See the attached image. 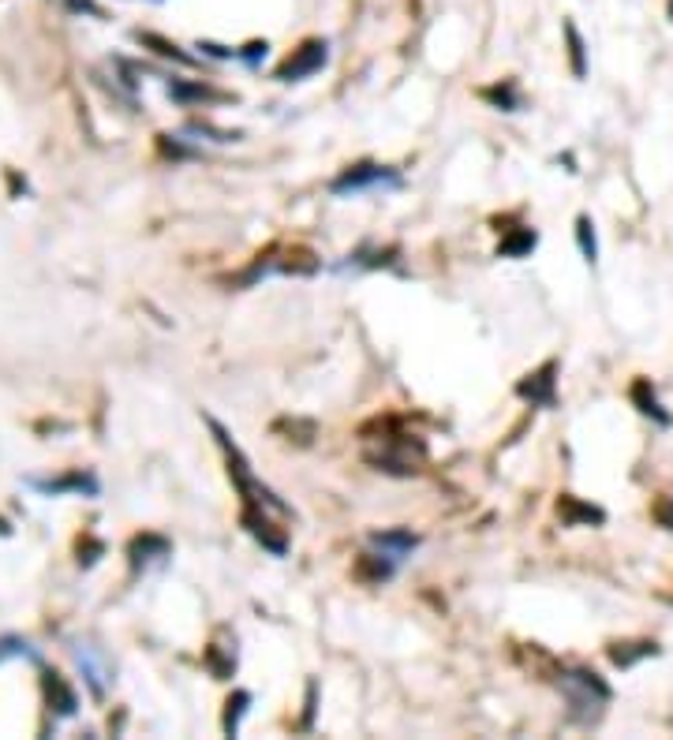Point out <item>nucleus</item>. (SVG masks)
I'll return each mask as SVG.
<instances>
[{"mask_svg": "<svg viewBox=\"0 0 673 740\" xmlns=\"http://www.w3.org/2000/svg\"><path fill=\"white\" fill-rule=\"evenodd\" d=\"M558 516H561V524H606V513H602L599 505H588V501H580L573 498V494H561L558 501Z\"/></svg>", "mask_w": 673, "mask_h": 740, "instance_id": "9b49d317", "label": "nucleus"}, {"mask_svg": "<svg viewBox=\"0 0 673 740\" xmlns=\"http://www.w3.org/2000/svg\"><path fill=\"white\" fill-rule=\"evenodd\" d=\"M629 400L640 408V415H647L651 423H659V427H673V415L662 408L659 393H655V385H651V378H636V382L629 385Z\"/></svg>", "mask_w": 673, "mask_h": 740, "instance_id": "0eeeda50", "label": "nucleus"}, {"mask_svg": "<svg viewBox=\"0 0 673 740\" xmlns=\"http://www.w3.org/2000/svg\"><path fill=\"white\" fill-rule=\"evenodd\" d=\"M45 699H49V711H57L60 718H72L79 711V696L60 673H45Z\"/></svg>", "mask_w": 673, "mask_h": 740, "instance_id": "9d476101", "label": "nucleus"}, {"mask_svg": "<svg viewBox=\"0 0 673 740\" xmlns=\"http://www.w3.org/2000/svg\"><path fill=\"white\" fill-rule=\"evenodd\" d=\"M135 42L146 45V49H154L158 57L176 60V64H184V68H191V64H195V57H187V53H180V45L169 42V38H161V34H154V30H135Z\"/></svg>", "mask_w": 673, "mask_h": 740, "instance_id": "2eb2a0df", "label": "nucleus"}, {"mask_svg": "<svg viewBox=\"0 0 673 740\" xmlns=\"http://www.w3.org/2000/svg\"><path fill=\"white\" fill-rule=\"evenodd\" d=\"M655 655H659V643H651V640L614 643V647H610V662H614L617 669H632L636 662H644V658H655Z\"/></svg>", "mask_w": 673, "mask_h": 740, "instance_id": "ddd939ff", "label": "nucleus"}, {"mask_svg": "<svg viewBox=\"0 0 673 740\" xmlns=\"http://www.w3.org/2000/svg\"><path fill=\"white\" fill-rule=\"evenodd\" d=\"M247 703H251V692H236V696L229 699V711H225V733H229V737L240 733V718L247 714Z\"/></svg>", "mask_w": 673, "mask_h": 740, "instance_id": "6ab92c4d", "label": "nucleus"}, {"mask_svg": "<svg viewBox=\"0 0 673 740\" xmlns=\"http://www.w3.org/2000/svg\"><path fill=\"white\" fill-rule=\"evenodd\" d=\"M30 486L42 490V494H68V490H75V494H86V498H94L101 490L90 471H72V475H60V479H30Z\"/></svg>", "mask_w": 673, "mask_h": 740, "instance_id": "6e6552de", "label": "nucleus"}, {"mask_svg": "<svg viewBox=\"0 0 673 740\" xmlns=\"http://www.w3.org/2000/svg\"><path fill=\"white\" fill-rule=\"evenodd\" d=\"M666 15L673 19V0H666Z\"/></svg>", "mask_w": 673, "mask_h": 740, "instance_id": "393cba45", "label": "nucleus"}, {"mask_svg": "<svg viewBox=\"0 0 673 740\" xmlns=\"http://www.w3.org/2000/svg\"><path fill=\"white\" fill-rule=\"evenodd\" d=\"M565 42H569L573 75H576V79H584V75H588V45H584V38H580V30H576L573 19H565Z\"/></svg>", "mask_w": 673, "mask_h": 740, "instance_id": "dca6fc26", "label": "nucleus"}, {"mask_svg": "<svg viewBox=\"0 0 673 740\" xmlns=\"http://www.w3.org/2000/svg\"><path fill=\"white\" fill-rule=\"evenodd\" d=\"M266 49H270V45H266V42H251V45H244V49H236V60H247V64H258V60H266Z\"/></svg>", "mask_w": 673, "mask_h": 740, "instance_id": "412c9836", "label": "nucleus"}, {"mask_svg": "<svg viewBox=\"0 0 673 740\" xmlns=\"http://www.w3.org/2000/svg\"><path fill=\"white\" fill-rule=\"evenodd\" d=\"M199 49L206 57L214 60H236V49H225V45H214V42H199Z\"/></svg>", "mask_w": 673, "mask_h": 740, "instance_id": "4be33fe9", "label": "nucleus"}, {"mask_svg": "<svg viewBox=\"0 0 673 740\" xmlns=\"http://www.w3.org/2000/svg\"><path fill=\"white\" fill-rule=\"evenodd\" d=\"M371 546L378 550L382 557H389L397 569H401L404 561L412 557V550L419 546V535H412L408 527H393V531H374L371 535Z\"/></svg>", "mask_w": 673, "mask_h": 740, "instance_id": "423d86ee", "label": "nucleus"}, {"mask_svg": "<svg viewBox=\"0 0 673 740\" xmlns=\"http://www.w3.org/2000/svg\"><path fill=\"white\" fill-rule=\"evenodd\" d=\"M561 696L569 699V711H573L576 722H591V718H599L602 707L610 703V684L602 681L599 673H591V669H565L561 673Z\"/></svg>", "mask_w": 673, "mask_h": 740, "instance_id": "f03ea898", "label": "nucleus"}, {"mask_svg": "<svg viewBox=\"0 0 673 740\" xmlns=\"http://www.w3.org/2000/svg\"><path fill=\"white\" fill-rule=\"evenodd\" d=\"M169 98L180 101V105H187V101H232V94H221V90H214V86L180 83V79H172V83H169Z\"/></svg>", "mask_w": 673, "mask_h": 740, "instance_id": "4468645a", "label": "nucleus"}, {"mask_svg": "<svg viewBox=\"0 0 673 740\" xmlns=\"http://www.w3.org/2000/svg\"><path fill=\"white\" fill-rule=\"evenodd\" d=\"M68 8H72V12H86V15H101V8L94 0H68Z\"/></svg>", "mask_w": 673, "mask_h": 740, "instance_id": "5701e85b", "label": "nucleus"}, {"mask_svg": "<svg viewBox=\"0 0 673 740\" xmlns=\"http://www.w3.org/2000/svg\"><path fill=\"white\" fill-rule=\"evenodd\" d=\"M206 423H210V430H214L217 445L225 449V460H229V475H232V483H236V490H240V498H244V509L270 516V520H292V509H288L285 501L277 498V494H273L266 483H258V475L251 471V460L240 453V445L229 438V430L221 427L217 419H206Z\"/></svg>", "mask_w": 673, "mask_h": 740, "instance_id": "f257e3e1", "label": "nucleus"}, {"mask_svg": "<svg viewBox=\"0 0 673 740\" xmlns=\"http://www.w3.org/2000/svg\"><path fill=\"white\" fill-rule=\"evenodd\" d=\"M326 60H330V42H326V38H307V42H303L300 49H292V57L277 68V79H281V83H300L307 75L322 72Z\"/></svg>", "mask_w": 673, "mask_h": 740, "instance_id": "7ed1b4c3", "label": "nucleus"}, {"mask_svg": "<svg viewBox=\"0 0 673 740\" xmlns=\"http://www.w3.org/2000/svg\"><path fill=\"white\" fill-rule=\"evenodd\" d=\"M0 535H12V524H8L4 516H0Z\"/></svg>", "mask_w": 673, "mask_h": 740, "instance_id": "b1692460", "label": "nucleus"}, {"mask_svg": "<svg viewBox=\"0 0 673 740\" xmlns=\"http://www.w3.org/2000/svg\"><path fill=\"white\" fill-rule=\"evenodd\" d=\"M535 243H539V236H535V228H516L513 236L498 247V255L502 258H520L528 255V251H535Z\"/></svg>", "mask_w": 673, "mask_h": 740, "instance_id": "a211bd4d", "label": "nucleus"}, {"mask_svg": "<svg viewBox=\"0 0 673 740\" xmlns=\"http://www.w3.org/2000/svg\"><path fill=\"white\" fill-rule=\"evenodd\" d=\"M554 374H558V359H546L535 374H528L524 382L516 385V393L524 400H531V404H539V408H554V404H558V393H554V389H558V378H554Z\"/></svg>", "mask_w": 673, "mask_h": 740, "instance_id": "39448f33", "label": "nucleus"}, {"mask_svg": "<svg viewBox=\"0 0 673 740\" xmlns=\"http://www.w3.org/2000/svg\"><path fill=\"white\" fill-rule=\"evenodd\" d=\"M576 243H580V255L595 266V262H599V240H595V221H591L588 214L576 217Z\"/></svg>", "mask_w": 673, "mask_h": 740, "instance_id": "f3484780", "label": "nucleus"}, {"mask_svg": "<svg viewBox=\"0 0 673 740\" xmlns=\"http://www.w3.org/2000/svg\"><path fill=\"white\" fill-rule=\"evenodd\" d=\"M75 662L83 669V677H86V684H90L94 699L105 696V688H109V669H105V662H101L90 647H75Z\"/></svg>", "mask_w": 673, "mask_h": 740, "instance_id": "f8f14e48", "label": "nucleus"}, {"mask_svg": "<svg viewBox=\"0 0 673 740\" xmlns=\"http://www.w3.org/2000/svg\"><path fill=\"white\" fill-rule=\"evenodd\" d=\"M483 98H490L498 109H505V113H513V109H520V94H516L513 83H502L494 86V90H483Z\"/></svg>", "mask_w": 673, "mask_h": 740, "instance_id": "aec40b11", "label": "nucleus"}, {"mask_svg": "<svg viewBox=\"0 0 673 740\" xmlns=\"http://www.w3.org/2000/svg\"><path fill=\"white\" fill-rule=\"evenodd\" d=\"M378 187H401V176L386 165H352L333 180V195H359V191H378Z\"/></svg>", "mask_w": 673, "mask_h": 740, "instance_id": "20e7f679", "label": "nucleus"}, {"mask_svg": "<svg viewBox=\"0 0 673 740\" xmlns=\"http://www.w3.org/2000/svg\"><path fill=\"white\" fill-rule=\"evenodd\" d=\"M172 554V546L161 535H139V539L128 546V557H131V569H150L154 561H165Z\"/></svg>", "mask_w": 673, "mask_h": 740, "instance_id": "1a4fd4ad", "label": "nucleus"}]
</instances>
